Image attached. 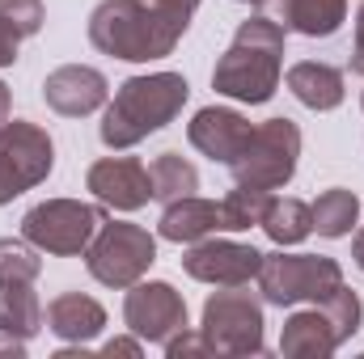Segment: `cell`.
Here are the masks:
<instances>
[{
	"instance_id": "1",
	"label": "cell",
	"mask_w": 364,
	"mask_h": 359,
	"mask_svg": "<svg viewBox=\"0 0 364 359\" xmlns=\"http://www.w3.org/2000/svg\"><path fill=\"white\" fill-rule=\"evenodd\" d=\"M191 26V13H178L161 0H102L90 13L93 51L127 64H149L174 55Z\"/></svg>"
},
{
	"instance_id": "2",
	"label": "cell",
	"mask_w": 364,
	"mask_h": 359,
	"mask_svg": "<svg viewBox=\"0 0 364 359\" xmlns=\"http://www.w3.org/2000/svg\"><path fill=\"white\" fill-rule=\"evenodd\" d=\"M284 34L288 30L267 13L246 17L212 68V89L246 106L272 101L279 89V72H284Z\"/></svg>"
},
{
	"instance_id": "3",
	"label": "cell",
	"mask_w": 364,
	"mask_h": 359,
	"mask_svg": "<svg viewBox=\"0 0 364 359\" xmlns=\"http://www.w3.org/2000/svg\"><path fill=\"white\" fill-rule=\"evenodd\" d=\"M186 97H191V85H186L182 72L127 77L114 89L102 123H97V140L106 148H114V153L136 148L140 140H149L153 131H161V127H170L178 118Z\"/></svg>"
},
{
	"instance_id": "4",
	"label": "cell",
	"mask_w": 364,
	"mask_h": 359,
	"mask_svg": "<svg viewBox=\"0 0 364 359\" xmlns=\"http://www.w3.org/2000/svg\"><path fill=\"white\" fill-rule=\"evenodd\" d=\"M263 300L246 292V283L212 292L203 300L199 334L208 343V355H263Z\"/></svg>"
},
{
	"instance_id": "5",
	"label": "cell",
	"mask_w": 364,
	"mask_h": 359,
	"mask_svg": "<svg viewBox=\"0 0 364 359\" xmlns=\"http://www.w3.org/2000/svg\"><path fill=\"white\" fill-rule=\"evenodd\" d=\"M106 224V211L81 203V199H47V203H34L26 216H21V237L43 250V254H55V258H77L90 250V241L97 237V228Z\"/></svg>"
},
{
	"instance_id": "6",
	"label": "cell",
	"mask_w": 364,
	"mask_h": 359,
	"mask_svg": "<svg viewBox=\"0 0 364 359\" xmlns=\"http://www.w3.org/2000/svg\"><path fill=\"white\" fill-rule=\"evenodd\" d=\"M343 283V267L326 254H263V267H259V292H263V304L275 309H292L301 300H314L322 304L335 287Z\"/></svg>"
},
{
	"instance_id": "7",
	"label": "cell",
	"mask_w": 364,
	"mask_h": 359,
	"mask_svg": "<svg viewBox=\"0 0 364 359\" xmlns=\"http://www.w3.org/2000/svg\"><path fill=\"white\" fill-rule=\"evenodd\" d=\"M157 263V237L144 224L106 220L85 250V270L102 287H132Z\"/></svg>"
},
{
	"instance_id": "8",
	"label": "cell",
	"mask_w": 364,
	"mask_h": 359,
	"mask_svg": "<svg viewBox=\"0 0 364 359\" xmlns=\"http://www.w3.org/2000/svg\"><path fill=\"white\" fill-rule=\"evenodd\" d=\"M296 161H301V127L292 118H267L250 131V140L237 153V161L229 165V174L237 186L279 190L292 182Z\"/></svg>"
},
{
	"instance_id": "9",
	"label": "cell",
	"mask_w": 364,
	"mask_h": 359,
	"mask_svg": "<svg viewBox=\"0 0 364 359\" xmlns=\"http://www.w3.org/2000/svg\"><path fill=\"white\" fill-rule=\"evenodd\" d=\"M51 170H55V144L47 127L26 118L0 123V207L47 182Z\"/></svg>"
},
{
	"instance_id": "10",
	"label": "cell",
	"mask_w": 364,
	"mask_h": 359,
	"mask_svg": "<svg viewBox=\"0 0 364 359\" xmlns=\"http://www.w3.org/2000/svg\"><path fill=\"white\" fill-rule=\"evenodd\" d=\"M123 321L140 343H157L166 347L178 330H186V300L174 283L166 279H140L127 287L123 296Z\"/></svg>"
},
{
	"instance_id": "11",
	"label": "cell",
	"mask_w": 364,
	"mask_h": 359,
	"mask_svg": "<svg viewBox=\"0 0 364 359\" xmlns=\"http://www.w3.org/2000/svg\"><path fill=\"white\" fill-rule=\"evenodd\" d=\"M259 267H263V254L255 245L225 241V237H203L182 254V270L199 283H212V287L250 283V279H259Z\"/></svg>"
},
{
	"instance_id": "12",
	"label": "cell",
	"mask_w": 364,
	"mask_h": 359,
	"mask_svg": "<svg viewBox=\"0 0 364 359\" xmlns=\"http://www.w3.org/2000/svg\"><path fill=\"white\" fill-rule=\"evenodd\" d=\"M85 190L110 211H140L153 199L149 165H140L136 157H102V161H93L90 174H85Z\"/></svg>"
},
{
	"instance_id": "13",
	"label": "cell",
	"mask_w": 364,
	"mask_h": 359,
	"mask_svg": "<svg viewBox=\"0 0 364 359\" xmlns=\"http://www.w3.org/2000/svg\"><path fill=\"white\" fill-rule=\"evenodd\" d=\"M250 131H255L250 118L237 114V110H229V106H203V110H195V118L186 123L191 148L203 153V157L216 161V165H233L237 153L246 148Z\"/></svg>"
},
{
	"instance_id": "14",
	"label": "cell",
	"mask_w": 364,
	"mask_h": 359,
	"mask_svg": "<svg viewBox=\"0 0 364 359\" xmlns=\"http://www.w3.org/2000/svg\"><path fill=\"white\" fill-rule=\"evenodd\" d=\"M106 97H110V85L90 64H64V68L47 72V81H43V101L64 118H85L106 106Z\"/></svg>"
},
{
	"instance_id": "15",
	"label": "cell",
	"mask_w": 364,
	"mask_h": 359,
	"mask_svg": "<svg viewBox=\"0 0 364 359\" xmlns=\"http://www.w3.org/2000/svg\"><path fill=\"white\" fill-rule=\"evenodd\" d=\"M47 330L64 343H77V347H90L93 338L106 330V309L85 296V292H64L47 304Z\"/></svg>"
},
{
	"instance_id": "16",
	"label": "cell",
	"mask_w": 364,
	"mask_h": 359,
	"mask_svg": "<svg viewBox=\"0 0 364 359\" xmlns=\"http://www.w3.org/2000/svg\"><path fill=\"white\" fill-rule=\"evenodd\" d=\"M339 347H343V343H339V334H335V326H331V317H326L322 304L292 313V317L284 321V330H279V355L326 359V355H335Z\"/></svg>"
},
{
	"instance_id": "17",
	"label": "cell",
	"mask_w": 364,
	"mask_h": 359,
	"mask_svg": "<svg viewBox=\"0 0 364 359\" xmlns=\"http://www.w3.org/2000/svg\"><path fill=\"white\" fill-rule=\"evenodd\" d=\"M267 9L288 34L305 38H331L348 21V0H267Z\"/></svg>"
},
{
	"instance_id": "18",
	"label": "cell",
	"mask_w": 364,
	"mask_h": 359,
	"mask_svg": "<svg viewBox=\"0 0 364 359\" xmlns=\"http://www.w3.org/2000/svg\"><path fill=\"white\" fill-rule=\"evenodd\" d=\"M157 233L174 245H195V241L220 233V203L199 199V194H182L174 203H166V211L157 220Z\"/></svg>"
},
{
	"instance_id": "19",
	"label": "cell",
	"mask_w": 364,
	"mask_h": 359,
	"mask_svg": "<svg viewBox=\"0 0 364 359\" xmlns=\"http://www.w3.org/2000/svg\"><path fill=\"white\" fill-rule=\"evenodd\" d=\"M284 85L288 93L301 101V106H309V110H335V106H343V68H335V64H322V60H301V64H292L288 68V77H284Z\"/></svg>"
},
{
	"instance_id": "20",
	"label": "cell",
	"mask_w": 364,
	"mask_h": 359,
	"mask_svg": "<svg viewBox=\"0 0 364 359\" xmlns=\"http://www.w3.org/2000/svg\"><path fill=\"white\" fill-rule=\"evenodd\" d=\"M43 326H47V317L34 296V283H0V330L30 343Z\"/></svg>"
},
{
	"instance_id": "21",
	"label": "cell",
	"mask_w": 364,
	"mask_h": 359,
	"mask_svg": "<svg viewBox=\"0 0 364 359\" xmlns=\"http://www.w3.org/2000/svg\"><path fill=\"white\" fill-rule=\"evenodd\" d=\"M309 211H314V233L339 241V237H348V233L356 228V220H360V199H356L352 190H343V186H331V190H322V194L309 203Z\"/></svg>"
},
{
	"instance_id": "22",
	"label": "cell",
	"mask_w": 364,
	"mask_h": 359,
	"mask_svg": "<svg viewBox=\"0 0 364 359\" xmlns=\"http://www.w3.org/2000/svg\"><path fill=\"white\" fill-rule=\"evenodd\" d=\"M275 245H301L309 233H314V211L309 203L284 194V199H272L267 211H263V224H259Z\"/></svg>"
},
{
	"instance_id": "23",
	"label": "cell",
	"mask_w": 364,
	"mask_h": 359,
	"mask_svg": "<svg viewBox=\"0 0 364 359\" xmlns=\"http://www.w3.org/2000/svg\"><path fill=\"white\" fill-rule=\"evenodd\" d=\"M149 182H153V199L174 203L182 194H195L199 190V170L186 157H178V153H161L149 165Z\"/></svg>"
},
{
	"instance_id": "24",
	"label": "cell",
	"mask_w": 364,
	"mask_h": 359,
	"mask_svg": "<svg viewBox=\"0 0 364 359\" xmlns=\"http://www.w3.org/2000/svg\"><path fill=\"white\" fill-rule=\"evenodd\" d=\"M267 203H272V194H267V190L233 186V190L220 199V228H225V233H246V228L263 224Z\"/></svg>"
},
{
	"instance_id": "25",
	"label": "cell",
	"mask_w": 364,
	"mask_h": 359,
	"mask_svg": "<svg viewBox=\"0 0 364 359\" xmlns=\"http://www.w3.org/2000/svg\"><path fill=\"white\" fill-rule=\"evenodd\" d=\"M43 250H34L26 237H0V283H34L43 270Z\"/></svg>"
},
{
	"instance_id": "26",
	"label": "cell",
	"mask_w": 364,
	"mask_h": 359,
	"mask_svg": "<svg viewBox=\"0 0 364 359\" xmlns=\"http://www.w3.org/2000/svg\"><path fill=\"white\" fill-rule=\"evenodd\" d=\"M322 309H326V317H331V326H335V334H339V343H348L356 330H360L364 321V304L360 296L348 287V283H339L326 300H322Z\"/></svg>"
},
{
	"instance_id": "27",
	"label": "cell",
	"mask_w": 364,
	"mask_h": 359,
	"mask_svg": "<svg viewBox=\"0 0 364 359\" xmlns=\"http://www.w3.org/2000/svg\"><path fill=\"white\" fill-rule=\"evenodd\" d=\"M0 21L21 34V38H34L47 21V4L43 0H0Z\"/></svg>"
},
{
	"instance_id": "28",
	"label": "cell",
	"mask_w": 364,
	"mask_h": 359,
	"mask_svg": "<svg viewBox=\"0 0 364 359\" xmlns=\"http://www.w3.org/2000/svg\"><path fill=\"white\" fill-rule=\"evenodd\" d=\"M166 355L170 359H182V355H208V343H203V334L199 330H178L170 343H166Z\"/></svg>"
},
{
	"instance_id": "29",
	"label": "cell",
	"mask_w": 364,
	"mask_h": 359,
	"mask_svg": "<svg viewBox=\"0 0 364 359\" xmlns=\"http://www.w3.org/2000/svg\"><path fill=\"white\" fill-rule=\"evenodd\" d=\"M17 47H21V34H13V30L0 21V68L17 64Z\"/></svg>"
},
{
	"instance_id": "30",
	"label": "cell",
	"mask_w": 364,
	"mask_h": 359,
	"mask_svg": "<svg viewBox=\"0 0 364 359\" xmlns=\"http://www.w3.org/2000/svg\"><path fill=\"white\" fill-rule=\"evenodd\" d=\"M352 72L364 77V0L356 9V43H352Z\"/></svg>"
},
{
	"instance_id": "31",
	"label": "cell",
	"mask_w": 364,
	"mask_h": 359,
	"mask_svg": "<svg viewBox=\"0 0 364 359\" xmlns=\"http://www.w3.org/2000/svg\"><path fill=\"white\" fill-rule=\"evenodd\" d=\"M102 355H140V338H110Z\"/></svg>"
},
{
	"instance_id": "32",
	"label": "cell",
	"mask_w": 364,
	"mask_h": 359,
	"mask_svg": "<svg viewBox=\"0 0 364 359\" xmlns=\"http://www.w3.org/2000/svg\"><path fill=\"white\" fill-rule=\"evenodd\" d=\"M0 355H26V343H21V338H13V334H4V330H0Z\"/></svg>"
},
{
	"instance_id": "33",
	"label": "cell",
	"mask_w": 364,
	"mask_h": 359,
	"mask_svg": "<svg viewBox=\"0 0 364 359\" xmlns=\"http://www.w3.org/2000/svg\"><path fill=\"white\" fill-rule=\"evenodd\" d=\"M9 114H13V93H9V85L0 81V123H9Z\"/></svg>"
},
{
	"instance_id": "34",
	"label": "cell",
	"mask_w": 364,
	"mask_h": 359,
	"mask_svg": "<svg viewBox=\"0 0 364 359\" xmlns=\"http://www.w3.org/2000/svg\"><path fill=\"white\" fill-rule=\"evenodd\" d=\"M352 263L364 270V228L356 233V237H352Z\"/></svg>"
},
{
	"instance_id": "35",
	"label": "cell",
	"mask_w": 364,
	"mask_h": 359,
	"mask_svg": "<svg viewBox=\"0 0 364 359\" xmlns=\"http://www.w3.org/2000/svg\"><path fill=\"white\" fill-rule=\"evenodd\" d=\"M161 4H170V9H178V13H195V9H199V0H161Z\"/></svg>"
},
{
	"instance_id": "36",
	"label": "cell",
	"mask_w": 364,
	"mask_h": 359,
	"mask_svg": "<svg viewBox=\"0 0 364 359\" xmlns=\"http://www.w3.org/2000/svg\"><path fill=\"white\" fill-rule=\"evenodd\" d=\"M242 4H255V9H267V0H242Z\"/></svg>"
},
{
	"instance_id": "37",
	"label": "cell",
	"mask_w": 364,
	"mask_h": 359,
	"mask_svg": "<svg viewBox=\"0 0 364 359\" xmlns=\"http://www.w3.org/2000/svg\"><path fill=\"white\" fill-rule=\"evenodd\" d=\"M360 106H364V97H360Z\"/></svg>"
}]
</instances>
